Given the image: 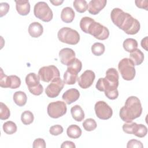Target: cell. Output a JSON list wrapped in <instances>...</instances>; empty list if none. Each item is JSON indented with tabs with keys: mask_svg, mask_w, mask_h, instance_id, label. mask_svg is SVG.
<instances>
[{
	"mask_svg": "<svg viewBox=\"0 0 148 148\" xmlns=\"http://www.w3.org/2000/svg\"><path fill=\"white\" fill-rule=\"evenodd\" d=\"M110 17L114 24L127 34L135 35L140 30L139 21L120 8H116L112 9Z\"/></svg>",
	"mask_w": 148,
	"mask_h": 148,
	"instance_id": "6da1fadb",
	"label": "cell"
},
{
	"mask_svg": "<svg viewBox=\"0 0 148 148\" xmlns=\"http://www.w3.org/2000/svg\"><path fill=\"white\" fill-rule=\"evenodd\" d=\"M142 112V107L139 99L135 96L128 97L119 112L121 119L126 122H132L133 120L140 117Z\"/></svg>",
	"mask_w": 148,
	"mask_h": 148,
	"instance_id": "7a4b0ae2",
	"label": "cell"
},
{
	"mask_svg": "<svg viewBox=\"0 0 148 148\" xmlns=\"http://www.w3.org/2000/svg\"><path fill=\"white\" fill-rule=\"evenodd\" d=\"M80 27L84 33L89 34L98 40H105L109 36L108 28L89 17H84L81 19Z\"/></svg>",
	"mask_w": 148,
	"mask_h": 148,
	"instance_id": "3957f363",
	"label": "cell"
},
{
	"mask_svg": "<svg viewBox=\"0 0 148 148\" xmlns=\"http://www.w3.org/2000/svg\"><path fill=\"white\" fill-rule=\"evenodd\" d=\"M58 40L65 43L75 45L80 40V35L77 31L69 27L61 28L57 34Z\"/></svg>",
	"mask_w": 148,
	"mask_h": 148,
	"instance_id": "277c9868",
	"label": "cell"
},
{
	"mask_svg": "<svg viewBox=\"0 0 148 148\" xmlns=\"http://www.w3.org/2000/svg\"><path fill=\"white\" fill-rule=\"evenodd\" d=\"M132 61L128 58H124L120 61L118 64V69L123 79L132 80L134 79L136 71Z\"/></svg>",
	"mask_w": 148,
	"mask_h": 148,
	"instance_id": "5b68a950",
	"label": "cell"
},
{
	"mask_svg": "<svg viewBox=\"0 0 148 148\" xmlns=\"http://www.w3.org/2000/svg\"><path fill=\"white\" fill-rule=\"evenodd\" d=\"M35 16L44 22L50 21L53 17L51 9L45 2H37L34 8Z\"/></svg>",
	"mask_w": 148,
	"mask_h": 148,
	"instance_id": "8992f818",
	"label": "cell"
},
{
	"mask_svg": "<svg viewBox=\"0 0 148 148\" xmlns=\"http://www.w3.org/2000/svg\"><path fill=\"white\" fill-rule=\"evenodd\" d=\"M25 83L29 92L35 95H40L43 91L42 85L40 83V79L36 73H29L25 77Z\"/></svg>",
	"mask_w": 148,
	"mask_h": 148,
	"instance_id": "52a82bcc",
	"label": "cell"
},
{
	"mask_svg": "<svg viewBox=\"0 0 148 148\" xmlns=\"http://www.w3.org/2000/svg\"><path fill=\"white\" fill-rule=\"evenodd\" d=\"M60 76L58 69L54 65H51L40 68L38 71V76L44 82H50Z\"/></svg>",
	"mask_w": 148,
	"mask_h": 148,
	"instance_id": "ba28073f",
	"label": "cell"
},
{
	"mask_svg": "<svg viewBox=\"0 0 148 148\" xmlns=\"http://www.w3.org/2000/svg\"><path fill=\"white\" fill-rule=\"evenodd\" d=\"M48 115L53 119H57L64 116L67 111L66 105L64 102L57 101L50 102L47 108Z\"/></svg>",
	"mask_w": 148,
	"mask_h": 148,
	"instance_id": "9c48e42d",
	"label": "cell"
},
{
	"mask_svg": "<svg viewBox=\"0 0 148 148\" xmlns=\"http://www.w3.org/2000/svg\"><path fill=\"white\" fill-rule=\"evenodd\" d=\"M64 86V83L60 77L55 78L46 88L45 93L49 98H56L59 95Z\"/></svg>",
	"mask_w": 148,
	"mask_h": 148,
	"instance_id": "30bf717a",
	"label": "cell"
},
{
	"mask_svg": "<svg viewBox=\"0 0 148 148\" xmlns=\"http://www.w3.org/2000/svg\"><path fill=\"white\" fill-rule=\"evenodd\" d=\"M94 110L96 116L102 120H108L113 114L112 109L103 101H99L96 102L94 106Z\"/></svg>",
	"mask_w": 148,
	"mask_h": 148,
	"instance_id": "8fae6325",
	"label": "cell"
},
{
	"mask_svg": "<svg viewBox=\"0 0 148 148\" xmlns=\"http://www.w3.org/2000/svg\"><path fill=\"white\" fill-rule=\"evenodd\" d=\"M95 78V75L92 71L86 70L77 78L78 84L82 88H88L92 84Z\"/></svg>",
	"mask_w": 148,
	"mask_h": 148,
	"instance_id": "7c38bea8",
	"label": "cell"
},
{
	"mask_svg": "<svg viewBox=\"0 0 148 148\" xmlns=\"http://www.w3.org/2000/svg\"><path fill=\"white\" fill-rule=\"evenodd\" d=\"M75 52L70 48H64L59 51L60 61L65 65L68 66L69 63L75 58Z\"/></svg>",
	"mask_w": 148,
	"mask_h": 148,
	"instance_id": "4fadbf2b",
	"label": "cell"
},
{
	"mask_svg": "<svg viewBox=\"0 0 148 148\" xmlns=\"http://www.w3.org/2000/svg\"><path fill=\"white\" fill-rule=\"evenodd\" d=\"M106 3V0H91L88 3L87 10L90 14L96 15L105 7Z\"/></svg>",
	"mask_w": 148,
	"mask_h": 148,
	"instance_id": "5bb4252c",
	"label": "cell"
},
{
	"mask_svg": "<svg viewBox=\"0 0 148 148\" xmlns=\"http://www.w3.org/2000/svg\"><path fill=\"white\" fill-rule=\"evenodd\" d=\"M80 97L79 91L76 88H70L66 90L62 96V99L66 104L70 105L76 101Z\"/></svg>",
	"mask_w": 148,
	"mask_h": 148,
	"instance_id": "9a60e30c",
	"label": "cell"
},
{
	"mask_svg": "<svg viewBox=\"0 0 148 148\" xmlns=\"http://www.w3.org/2000/svg\"><path fill=\"white\" fill-rule=\"evenodd\" d=\"M105 78L112 85L117 88L119 84V76L117 71L115 68H109L106 72Z\"/></svg>",
	"mask_w": 148,
	"mask_h": 148,
	"instance_id": "2e32d148",
	"label": "cell"
},
{
	"mask_svg": "<svg viewBox=\"0 0 148 148\" xmlns=\"http://www.w3.org/2000/svg\"><path fill=\"white\" fill-rule=\"evenodd\" d=\"M16 10L20 15L26 16L30 12V3L28 1H15Z\"/></svg>",
	"mask_w": 148,
	"mask_h": 148,
	"instance_id": "e0dca14e",
	"label": "cell"
},
{
	"mask_svg": "<svg viewBox=\"0 0 148 148\" xmlns=\"http://www.w3.org/2000/svg\"><path fill=\"white\" fill-rule=\"evenodd\" d=\"M43 32V28L41 24L38 22L31 23L28 27V33L32 38H38Z\"/></svg>",
	"mask_w": 148,
	"mask_h": 148,
	"instance_id": "ac0fdd59",
	"label": "cell"
},
{
	"mask_svg": "<svg viewBox=\"0 0 148 148\" xmlns=\"http://www.w3.org/2000/svg\"><path fill=\"white\" fill-rule=\"evenodd\" d=\"M75 13L74 10L71 7L64 8L61 13V18L65 23L72 22L75 18Z\"/></svg>",
	"mask_w": 148,
	"mask_h": 148,
	"instance_id": "d6986e66",
	"label": "cell"
},
{
	"mask_svg": "<svg viewBox=\"0 0 148 148\" xmlns=\"http://www.w3.org/2000/svg\"><path fill=\"white\" fill-rule=\"evenodd\" d=\"M130 59L132 61L134 65H139L143 62L144 54L140 50L136 49L130 53Z\"/></svg>",
	"mask_w": 148,
	"mask_h": 148,
	"instance_id": "ffe728a7",
	"label": "cell"
},
{
	"mask_svg": "<svg viewBox=\"0 0 148 148\" xmlns=\"http://www.w3.org/2000/svg\"><path fill=\"white\" fill-rule=\"evenodd\" d=\"M71 113L73 119L76 121H82L84 118V112L79 105H76L71 108Z\"/></svg>",
	"mask_w": 148,
	"mask_h": 148,
	"instance_id": "44dd1931",
	"label": "cell"
},
{
	"mask_svg": "<svg viewBox=\"0 0 148 148\" xmlns=\"http://www.w3.org/2000/svg\"><path fill=\"white\" fill-rule=\"evenodd\" d=\"M82 131L79 126L76 124L69 125L66 130V134L68 137L72 139L79 138L82 135Z\"/></svg>",
	"mask_w": 148,
	"mask_h": 148,
	"instance_id": "7402d4cb",
	"label": "cell"
},
{
	"mask_svg": "<svg viewBox=\"0 0 148 148\" xmlns=\"http://www.w3.org/2000/svg\"><path fill=\"white\" fill-rule=\"evenodd\" d=\"M13 99L17 105L18 106H23L27 102V97L24 92L18 91L14 93Z\"/></svg>",
	"mask_w": 148,
	"mask_h": 148,
	"instance_id": "603a6c76",
	"label": "cell"
},
{
	"mask_svg": "<svg viewBox=\"0 0 148 148\" xmlns=\"http://www.w3.org/2000/svg\"><path fill=\"white\" fill-rule=\"evenodd\" d=\"M82 68V62L77 58H75L68 65L67 69L69 72L78 74L80 72Z\"/></svg>",
	"mask_w": 148,
	"mask_h": 148,
	"instance_id": "cb8c5ba5",
	"label": "cell"
},
{
	"mask_svg": "<svg viewBox=\"0 0 148 148\" xmlns=\"http://www.w3.org/2000/svg\"><path fill=\"white\" fill-rule=\"evenodd\" d=\"M138 42L136 40L133 38H127L123 42V46L124 49L129 53L135 50L138 47Z\"/></svg>",
	"mask_w": 148,
	"mask_h": 148,
	"instance_id": "d4e9b609",
	"label": "cell"
},
{
	"mask_svg": "<svg viewBox=\"0 0 148 148\" xmlns=\"http://www.w3.org/2000/svg\"><path fill=\"white\" fill-rule=\"evenodd\" d=\"M78 78L77 74H75L66 70L64 74V83L68 85L74 84Z\"/></svg>",
	"mask_w": 148,
	"mask_h": 148,
	"instance_id": "484cf974",
	"label": "cell"
},
{
	"mask_svg": "<svg viewBox=\"0 0 148 148\" xmlns=\"http://www.w3.org/2000/svg\"><path fill=\"white\" fill-rule=\"evenodd\" d=\"M75 9L79 13L85 12L88 9V4L85 0H75L73 3Z\"/></svg>",
	"mask_w": 148,
	"mask_h": 148,
	"instance_id": "4316f807",
	"label": "cell"
},
{
	"mask_svg": "<svg viewBox=\"0 0 148 148\" xmlns=\"http://www.w3.org/2000/svg\"><path fill=\"white\" fill-rule=\"evenodd\" d=\"M3 131L8 135H12L17 131V125L15 123L12 121H8L3 124Z\"/></svg>",
	"mask_w": 148,
	"mask_h": 148,
	"instance_id": "83f0119b",
	"label": "cell"
},
{
	"mask_svg": "<svg viewBox=\"0 0 148 148\" xmlns=\"http://www.w3.org/2000/svg\"><path fill=\"white\" fill-rule=\"evenodd\" d=\"M34 120L33 113L29 110H25L23 112L21 115V122L24 125H29L31 124Z\"/></svg>",
	"mask_w": 148,
	"mask_h": 148,
	"instance_id": "f1b7e54d",
	"label": "cell"
},
{
	"mask_svg": "<svg viewBox=\"0 0 148 148\" xmlns=\"http://www.w3.org/2000/svg\"><path fill=\"white\" fill-rule=\"evenodd\" d=\"M105 50V46L103 43L99 42L94 43L91 46V51L96 56H100L103 54Z\"/></svg>",
	"mask_w": 148,
	"mask_h": 148,
	"instance_id": "f546056e",
	"label": "cell"
},
{
	"mask_svg": "<svg viewBox=\"0 0 148 148\" xmlns=\"http://www.w3.org/2000/svg\"><path fill=\"white\" fill-rule=\"evenodd\" d=\"M83 127L87 131H92L94 130L97 126V123L93 119L89 118L86 119L83 123Z\"/></svg>",
	"mask_w": 148,
	"mask_h": 148,
	"instance_id": "4dcf8cb0",
	"label": "cell"
},
{
	"mask_svg": "<svg viewBox=\"0 0 148 148\" xmlns=\"http://www.w3.org/2000/svg\"><path fill=\"white\" fill-rule=\"evenodd\" d=\"M10 77L3 73L2 68H1L0 73V86L3 88H10Z\"/></svg>",
	"mask_w": 148,
	"mask_h": 148,
	"instance_id": "1f68e13d",
	"label": "cell"
},
{
	"mask_svg": "<svg viewBox=\"0 0 148 148\" xmlns=\"http://www.w3.org/2000/svg\"><path fill=\"white\" fill-rule=\"evenodd\" d=\"M138 124L135 122H130L124 123L123 125V131L128 134H134L136 130Z\"/></svg>",
	"mask_w": 148,
	"mask_h": 148,
	"instance_id": "d6a6232c",
	"label": "cell"
},
{
	"mask_svg": "<svg viewBox=\"0 0 148 148\" xmlns=\"http://www.w3.org/2000/svg\"><path fill=\"white\" fill-rule=\"evenodd\" d=\"M10 115V110L3 102H0V119L2 120L8 119Z\"/></svg>",
	"mask_w": 148,
	"mask_h": 148,
	"instance_id": "836d02e7",
	"label": "cell"
},
{
	"mask_svg": "<svg viewBox=\"0 0 148 148\" xmlns=\"http://www.w3.org/2000/svg\"><path fill=\"white\" fill-rule=\"evenodd\" d=\"M147 134V127L142 124H138L136 130L134 134L136 136L139 138H143L145 137Z\"/></svg>",
	"mask_w": 148,
	"mask_h": 148,
	"instance_id": "e575fe53",
	"label": "cell"
},
{
	"mask_svg": "<svg viewBox=\"0 0 148 148\" xmlns=\"http://www.w3.org/2000/svg\"><path fill=\"white\" fill-rule=\"evenodd\" d=\"M10 88L12 89H16L18 88L21 85V80L19 77L16 75H10Z\"/></svg>",
	"mask_w": 148,
	"mask_h": 148,
	"instance_id": "d590c367",
	"label": "cell"
},
{
	"mask_svg": "<svg viewBox=\"0 0 148 148\" xmlns=\"http://www.w3.org/2000/svg\"><path fill=\"white\" fill-rule=\"evenodd\" d=\"M63 131H64V129L60 125L57 124V125H53L50 128L49 132L52 135L57 136L58 135L61 134L63 132Z\"/></svg>",
	"mask_w": 148,
	"mask_h": 148,
	"instance_id": "8d00e7d4",
	"label": "cell"
},
{
	"mask_svg": "<svg viewBox=\"0 0 148 148\" xmlns=\"http://www.w3.org/2000/svg\"><path fill=\"white\" fill-rule=\"evenodd\" d=\"M127 148H134V147H143V145L142 142L136 139L130 140L127 145Z\"/></svg>",
	"mask_w": 148,
	"mask_h": 148,
	"instance_id": "74e56055",
	"label": "cell"
},
{
	"mask_svg": "<svg viewBox=\"0 0 148 148\" xmlns=\"http://www.w3.org/2000/svg\"><path fill=\"white\" fill-rule=\"evenodd\" d=\"M105 96L109 99L114 100L116 99L119 96V91L117 88L105 92Z\"/></svg>",
	"mask_w": 148,
	"mask_h": 148,
	"instance_id": "f35d334b",
	"label": "cell"
},
{
	"mask_svg": "<svg viewBox=\"0 0 148 148\" xmlns=\"http://www.w3.org/2000/svg\"><path fill=\"white\" fill-rule=\"evenodd\" d=\"M32 146L34 148H45L46 142L42 138H37L34 141Z\"/></svg>",
	"mask_w": 148,
	"mask_h": 148,
	"instance_id": "ab89813d",
	"label": "cell"
},
{
	"mask_svg": "<svg viewBox=\"0 0 148 148\" xmlns=\"http://www.w3.org/2000/svg\"><path fill=\"white\" fill-rule=\"evenodd\" d=\"M9 10V5L6 2L0 3V17H2L6 15Z\"/></svg>",
	"mask_w": 148,
	"mask_h": 148,
	"instance_id": "60d3db41",
	"label": "cell"
},
{
	"mask_svg": "<svg viewBox=\"0 0 148 148\" xmlns=\"http://www.w3.org/2000/svg\"><path fill=\"white\" fill-rule=\"evenodd\" d=\"M136 6L140 9H144L147 10V6H148V1L147 0L144 1H135Z\"/></svg>",
	"mask_w": 148,
	"mask_h": 148,
	"instance_id": "b9f144b4",
	"label": "cell"
},
{
	"mask_svg": "<svg viewBox=\"0 0 148 148\" xmlns=\"http://www.w3.org/2000/svg\"><path fill=\"white\" fill-rule=\"evenodd\" d=\"M61 148H75L76 145L72 141L66 140L62 143V145H61Z\"/></svg>",
	"mask_w": 148,
	"mask_h": 148,
	"instance_id": "7bdbcfd3",
	"label": "cell"
},
{
	"mask_svg": "<svg viewBox=\"0 0 148 148\" xmlns=\"http://www.w3.org/2000/svg\"><path fill=\"white\" fill-rule=\"evenodd\" d=\"M140 44L142 48L147 51V36H145L143 39H142Z\"/></svg>",
	"mask_w": 148,
	"mask_h": 148,
	"instance_id": "ee69618b",
	"label": "cell"
},
{
	"mask_svg": "<svg viewBox=\"0 0 148 148\" xmlns=\"http://www.w3.org/2000/svg\"><path fill=\"white\" fill-rule=\"evenodd\" d=\"M50 2L54 6H59L64 2V1L63 0H61V1H56H56H51L50 0Z\"/></svg>",
	"mask_w": 148,
	"mask_h": 148,
	"instance_id": "f6af8a7d",
	"label": "cell"
}]
</instances>
